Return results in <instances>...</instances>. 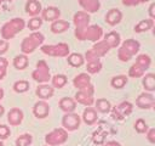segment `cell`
<instances>
[{
    "label": "cell",
    "mask_w": 155,
    "mask_h": 146,
    "mask_svg": "<svg viewBox=\"0 0 155 146\" xmlns=\"http://www.w3.org/2000/svg\"><path fill=\"white\" fill-rule=\"evenodd\" d=\"M150 63H151V60H150V57L148 55H145V54L139 55L137 57L136 63H133L131 66V68L128 71V75L131 78H139V77H142L145 73V71L150 67Z\"/></svg>",
    "instance_id": "277c9868"
},
{
    "label": "cell",
    "mask_w": 155,
    "mask_h": 146,
    "mask_svg": "<svg viewBox=\"0 0 155 146\" xmlns=\"http://www.w3.org/2000/svg\"><path fill=\"white\" fill-rule=\"evenodd\" d=\"M68 140V131L63 128H57L53 129L51 133L46 134L45 136V142L47 146H58L64 144Z\"/></svg>",
    "instance_id": "8992f818"
},
{
    "label": "cell",
    "mask_w": 155,
    "mask_h": 146,
    "mask_svg": "<svg viewBox=\"0 0 155 146\" xmlns=\"http://www.w3.org/2000/svg\"><path fill=\"white\" fill-rule=\"evenodd\" d=\"M0 146H4V144H2V141L0 140Z\"/></svg>",
    "instance_id": "681fc988"
},
{
    "label": "cell",
    "mask_w": 155,
    "mask_h": 146,
    "mask_svg": "<svg viewBox=\"0 0 155 146\" xmlns=\"http://www.w3.org/2000/svg\"><path fill=\"white\" fill-rule=\"evenodd\" d=\"M23 120V112L19 108H12L7 113V122L11 125H19Z\"/></svg>",
    "instance_id": "9a60e30c"
},
{
    "label": "cell",
    "mask_w": 155,
    "mask_h": 146,
    "mask_svg": "<svg viewBox=\"0 0 155 146\" xmlns=\"http://www.w3.org/2000/svg\"><path fill=\"white\" fill-rule=\"evenodd\" d=\"M74 101H78L79 103L90 107L93 103L94 100H93V95H90V94H86V92H82V91H78L75 94V100Z\"/></svg>",
    "instance_id": "44dd1931"
},
{
    "label": "cell",
    "mask_w": 155,
    "mask_h": 146,
    "mask_svg": "<svg viewBox=\"0 0 155 146\" xmlns=\"http://www.w3.org/2000/svg\"><path fill=\"white\" fill-rule=\"evenodd\" d=\"M73 84H74L75 88L79 89V91H82V92H86V94H90V95H93V92H94V88L91 84V78L86 73L78 74L74 78Z\"/></svg>",
    "instance_id": "ba28073f"
},
{
    "label": "cell",
    "mask_w": 155,
    "mask_h": 146,
    "mask_svg": "<svg viewBox=\"0 0 155 146\" xmlns=\"http://www.w3.org/2000/svg\"><path fill=\"white\" fill-rule=\"evenodd\" d=\"M74 24H75V36L79 40H84V34L90 24V16L85 11H79L74 15Z\"/></svg>",
    "instance_id": "5b68a950"
},
{
    "label": "cell",
    "mask_w": 155,
    "mask_h": 146,
    "mask_svg": "<svg viewBox=\"0 0 155 146\" xmlns=\"http://www.w3.org/2000/svg\"><path fill=\"white\" fill-rule=\"evenodd\" d=\"M7 64H8L7 60L0 56V80L4 79L5 75H6V68H7Z\"/></svg>",
    "instance_id": "74e56055"
},
{
    "label": "cell",
    "mask_w": 155,
    "mask_h": 146,
    "mask_svg": "<svg viewBox=\"0 0 155 146\" xmlns=\"http://www.w3.org/2000/svg\"><path fill=\"white\" fill-rule=\"evenodd\" d=\"M44 40H45V38H44V35L41 33L34 32L29 36H27V38L23 39V41L21 44V50H22V52L24 55L31 54V52L35 51V49L38 46H40L44 43Z\"/></svg>",
    "instance_id": "3957f363"
},
{
    "label": "cell",
    "mask_w": 155,
    "mask_h": 146,
    "mask_svg": "<svg viewBox=\"0 0 155 146\" xmlns=\"http://www.w3.org/2000/svg\"><path fill=\"white\" fill-rule=\"evenodd\" d=\"M59 107H61V109L64 111L65 113H70V112H73V111L75 109L76 103H75V101H74L73 99H70V97H63V99H61V101H59Z\"/></svg>",
    "instance_id": "7402d4cb"
},
{
    "label": "cell",
    "mask_w": 155,
    "mask_h": 146,
    "mask_svg": "<svg viewBox=\"0 0 155 146\" xmlns=\"http://www.w3.org/2000/svg\"><path fill=\"white\" fill-rule=\"evenodd\" d=\"M136 103L139 108H144V109H148V108H151L155 103V100H154V96L149 92H143L140 94L137 100H136Z\"/></svg>",
    "instance_id": "4fadbf2b"
},
{
    "label": "cell",
    "mask_w": 155,
    "mask_h": 146,
    "mask_svg": "<svg viewBox=\"0 0 155 146\" xmlns=\"http://www.w3.org/2000/svg\"><path fill=\"white\" fill-rule=\"evenodd\" d=\"M13 89L16 92H25L29 89V83L27 80H17L13 84Z\"/></svg>",
    "instance_id": "836d02e7"
},
{
    "label": "cell",
    "mask_w": 155,
    "mask_h": 146,
    "mask_svg": "<svg viewBox=\"0 0 155 146\" xmlns=\"http://www.w3.org/2000/svg\"><path fill=\"white\" fill-rule=\"evenodd\" d=\"M62 125H63V129H65L68 131L76 130L80 127V117L73 112L65 113L62 118Z\"/></svg>",
    "instance_id": "30bf717a"
},
{
    "label": "cell",
    "mask_w": 155,
    "mask_h": 146,
    "mask_svg": "<svg viewBox=\"0 0 155 146\" xmlns=\"http://www.w3.org/2000/svg\"><path fill=\"white\" fill-rule=\"evenodd\" d=\"M31 77L38 83H47L50 80V78H51L50 77V68L44 60H41L36 63V68L31 73Z\"/></svg>",
    "instance_id": "9c48e42d"
},
{
    "label": "cell",
    "mask_w": 155,
    "mask_h": 146,
    "mask_svg": "<svg viewBox=\"0 0 155 146\" xmlns=\"http://www.w3.org/2000/svg\"><path fill=\"white\" fill-rule=\"evenodd\" d=\"M41 24H42V19H41L40 17H33V18L29 19V22H28V27H29V29H31V30L39 29V28L41 27Z\"/></svg>",
    "instance_id": "8d00e7d4"
},
{
    "label": "cell",
    "mask_w": 155,
    "mask_h": 146,
    "mask_svg": "<svg viewBox=\"0 0 155 146\" xmlns=\"http://www.w3.org/2000/svg\"><path fill=\"white\" fill-rule=\"evenodd\" d=\"M4 97V90H2V88H0V100Z\"/></svg>",
    "instance_id": "7dc6e473"
},
{
    "label": "cell",
    "mask_w": 155,
    "mask_h": 146,
    "mask_svg": "<svg viewBox=\"0 0 155 146\" xmlns=\"http://www.w3.org/2000/svg\"><path fill=\"white\" fill-rule=\"evenodd\" d=\"M61 16V11L54 6H48L45 10H42V18L45 21H56Z\"/></svg>",
    "instance_id": "e0dca14e"
},
{
    "label": "cell",
    "mask_w": 155,
    "mask_h": 146,
    "mask_svg": "<svg viewBox=\"0 0 155 146\" xmlns=\"http://www.w3.org/2000/svg\"><path fill=\"white\" fill-rule=\"evenodd\" d=\"M85 62V58L81 54H70L68 56V63L73 67H80Z\"/></svg>",
    "instance_id": "83f0119b"
},
{
    "label": "cell",
    "mask_w": 155,
    "mask_h": 146,
    "mask_svg": "<svg viewBox=\"0 0 155 146\" xmlns=\"http://www.w3.org/2000/svg\"><path fill=\"white\" fill-rule=\"evenodd\" d=\"M4 1H13V0H0V4L4 2Z\"/></svg>",
    "instance_id": "c3c4849f"
},
{
    "label": "cell",
    "mask_w": 155,
    "mask_h": 146,
    "mask_svg": "<svg viewBox=\"0 0 155 146\" xmlns=\"http://www.w3.org/2000/svg\"><path fill=\"white\" fill-rule=\"evenodd\" d=\"M41 51L48 56L65 57L69 55V46L65 43H59L56 45H44L41 46Z\"/></svg>",
    "instance_id": "52a82bcc"
},
{
    "label": "cell",
    "mask_w": 155,
    "mask_h": 146,
    "mask_svg": "<svg viewBox=\"0 0 155 146\" xmlns=\"http://www.w3.org/2000/svg\"><path fill=\"white\" fill-rule=\"evenodd\" d=\"M147 1H148V0H122V4H124L125 6H136V5L147 2Z\"/></svg>",
    "instance_id": "60d3db41"
},
{
    "label": "cell",
    "mask_w": 155,
    "mask_h": 146,
    "mask_svg": "<svg viewBox=\"0 0 155 146\" xmlns=\"http://www.w3.org/2000/svg\"><path fill=\"white\" fill-rule=\"evenodd\" d=\"M7 49H8V43H7L6 40L1 39V40H0V56L4 55V54L7 51Z\"/></svg>",
    "instance_id": "b9f144b4"
},
{
    "label": "cell",
    "mask_w": 155,
    "mask_h": 146,
    "mask_svg": "<svg viewBox=\"0 0 155 146\" xmlns=\"http://www.w3.org/2000/svg\"><path fill=\"white\" fill-rule=\"evenodd\" d=\"M69 22L67 21H63V19H56L52 22L51 24V30L53 33H63L65 32L68 28H69Z\"/></svg>",
    "instance_id": "cb8c5ba5"
},
{
    "label": "cell",
    "mask_w": 155,
    "mask_h": 146,
    "mask_svg": "<svg viewBox=\"0 0 155 146\" xmlns=\"http://www.w3.org/2000/svg\"><path fill=\"white\" fill-rule=\"evenodd\" d=\"M148 135H147V137H148V140L151 142V144H154L155 142V129L154 128H151V129H148Z\"/></svg>",
    "instance_id": "7bdbcfd3"
},
{
    "label": "cell",
    "mask_w": 155,
    "mask_h": 146,
    "mask_svg": "<svg viewBox=\"0 0 155 146\" xmlns=\"http://www.w3.org/2000/svg\"><path fill=\"white\" fill-rule=\"evenodd\" d=\"M134 129H136V131L139 133V134L147 133V131H148V124L145 123L144 119L139 118V119H137L136 123H134Z\"/></svg>",
    "instance_id": "e575fe53"
},
{
    "label": "cell",
    "mask_w": 155,
    "mask_h": 146,
    "mask_svg": "<svg viewBox=\"0 0 155 146\" xmlns=\"http://www.w3.org/2000/svg\"><path fill=\"white\" fill-rule=\"evenodd\" d=\"M105 146H121L117 141H108L107 144H105Z\"/></svg>",
    "instance_id": "f6af8a7d"
},
{
    "label": "cell",
    "mask_w": 155,
    "mask_h": 146,
    "mask_svg": "<svg viewBox=\"0 0 155 146\" xmlns=\"http://www.w3.org/2000/svg\"><path fill=\"white\" fill-rule=\"evenodd\" d=\"M103 30L99 26H88L85 34H84V40H91V41H98L102 38Z\"/></svg>",
    "instance_id": "7c38bea8"
},
{
    "label": "cell",
    "mask_w": 155,
    "mask_h": 146,
    "mask_svg": "<svg viewBox=\"0 0 155 146\" xmlns=\"http://www.w3.org/2000/svg\"><path fill=\"white\" fill-rule=\"evenodd\" d=\"M82 119H84V122L87 125H92L97 120V112H96V109L92 108V107L85 108L84 114H82Z\"/></svg>",
    "instance_id": "603a6c76"
},
{
    "label": "cell",
    "mask_w": 155,
    "mask_h": 146,
    "mask_svg": "<svg viewBox=\"0 0 155 146\" xmlns=\"http://www.w3.org/2000/svg\"><path fill=\"white\" fill-rule=\"evenodd\" d=\"M104 137H105V133L102 130V129H99V130H97L94 134H93V141H94V144H102L103 141H104Z\"/></svg>",
    "instance_id": "f35d334b"
},
{
    "label": "cell",
    "mask_w": 155,
    "mask_h": 146,
    "mask_svg": "<svg viewBox=\"0 0 155 146\" xmlns=\"http://www.w3.org/2000/svg\"><path fill=\"white\" fill-rule=\"evenodd\" d=\"M140 47L139 41L134 40V39H127L122 43V45L120 46L119 51H117V57L120 61L122 62H127L132 56H134Z\"/></svg>",
    "instance_id": "7a4b0ae2"
},
{
    "label": "cell",
    "mask_w": 155,
    "mask_h": 146,
    "mask_svg": "<svg viewBox=\"0 0 155 146\" xmlns=\"http://www.w3.org/2000/svg\"><path fill=\"white\" fill-rule=\"evenodd\" d=\"M132 108H133V106H132L131 102L124 101V102H121V103H119L117 106H115V107L111 108V109H113V117H114L115 119L121 120V119H124L125 117H127L128 114H131Z\"/></svg>",
    "instance_id": "8fae6325"
},
{
    "label": "cell",
    "mask_w": 155,
    "mask_h": 146,
    "mask_svg": "<svg viewBox=\"0 0 155 146\" xmlns=\"http://www.w3.org/2000/svg\"><path fill=\"white\" fill-rule=\"evenodd\" d=\"M149 15H150V18L153 19L155 17V4H151L150 7H149Z\"/></svg>",
    "instance_id": "ee69618b"
},
{
    "label": "cell",
    "mask_w": 155,
    "mask_h": 146,
    "mask_svg": "<svg viewBox=\"0 0 155 146\" xmlns=\"http://www.w3.org/2000/svg\"><path fill=\"white\" fill-rule=\"evenodd\" d=\"M33 113L35 117L38 118H45L48 116L50 113V106L47 102H45L44 100L42 101H38L34 107H33Z\"/></svg>",
    "instance_id": "5bb4252c"
},
{
    "label": "cell",
    "mask_w": 155,
    "mask_h": 146,
    "mask_svg": "<svg viewBox=\"0 0 155 146\" xmlns=\"http://www.w3.org/2000/svg\"><path fill=\"white\" fill-rule=\"evenodd\" d=\"M96 107L102 113H108L111 111V105L107 99H98L96 101Z\"/></svg>",
    "instance_id": "f546056e"
},
{
    "label": "cell",
    "mask_w": 155,
    "mask_h": 146,
    "mask_svg": "<svg viewBox=\"0 0 155 146\" xmlns=\"http://www.w3.org/2000/svg\"><path fill=\"white\" fill-rule=\"evenodd\" d=\"M24 21L22 18H12L8 22H6L2 27H1V36L4 40H8L12 39L17 33L22 32L24 29Z\"/></svg>",
    "instance_id": "6da1fadb"
},
{
    "label": "cell",
    "mask_w": 155,
    "mask_h": 146,
    "mask_svg": "<svg viewBox=\"0 0 155 146\" xmlns=\"http://www.w3.org/2000/svg\"><path fill=\"white\" fill-rule=\"evenodd\" d=\"M53 92H54L53 88H52L51 85H48V84L39 85L38 89H36V95H38L40 99H42V100H47V99L52 97Z\"/></svg>",
    "instance_id": "ac0fdd59"
},
{
    "label": "cell",
    "mask_w": 155,
    "mask_h": 146,
    "mask_svg": "<svg viewBox=\"0 0 155 146\" xmlns=\"http://www.w3.org/2000/svg\"><path fill=\"white\" fill-rule=\"evenodd\" d=\"M80 6L86 12H96L99 10V0H79Z\"/></svg>",
    "instance_id": "d6986e66"
},
{
    "label": "cell",
    "mask_w": 155,
    "mask_h": 146,
    "mask_svg": "<svg viewBox=\"0 0 155 146\" xmlns=\"http://www.w3.org/2000/svg\"><path fill=\"white\" fill-rule=\"evenodd\" d=\"M143 86L148 91H154L155 90V75L153 73H148L143 78Z\"/></svg>",
    "instance_id": "484cf974"
},
{
    "label": "cell",
    "mask_w": 155,
    "mask_h": 146,
    "mask_svg": "<svg viewBox=\"0 0 155 146\" xmlns=\"http://www.w3.org/2000/svg\"><path fill=\"white\" fill-rule=\"evenodd\" d=\"M67 84V77L64 74H56L53 78H52V86L53 88H63L64 85Z\"/></svg>",
    "instance_id": "1f68e13d"
},
{
    "label": "cell",
    "mask_w": 155,
    "mask_h": 146,
    "mask_svg": "<svg viewBox=\"0 0 155 146\" xmlns=\"http://www.w3.org/2000/svg\"><path fill=\"white\" fill-rule=\"evenodd\" d=\"M126 83H127V77L126 75H116L110 82L111 86L115 88V89H122L126 85Z\"/></svg>",
    "instance_id": "4dcf8cb0"
},
{
    "label": "cell",
    "mask_w": 155,
    "mask_h": 146,
    "mask_svg": "<svg viewBox=\"0 0 155 146\" xmlns=\"http://www.w3.org/2000/svg\"><path fill=\"white\" fill-rule=\"evenodd\" d=\"M102 69V63L101 61H94V62H87V72L91 74L98 73Z\"/></svg>",
    "instance_id": "d590c367"
},
{
    "label": "cell",
    "mask_w": 155,
    "mask_h": 146,
    "mask_svg": "<svg viewBox=\"0 0 155 146\" xmlns=\"http://www.w3.org/2000/svg\"><path fill=\"white\" fill-rule=\"evenodd\" d=\"M25 11L28 15L35 17L41 12V4L38 0H28V2L25 4Z\"/></svg>",
    "instance_id": "ffe728a7"
},
{
    "label": "cell",
    "mask_w": 155,
    "mask_h": 146,
    "mask_svg": "<svg viewBox=\"0 0 155 146\" xmlns=\"http://www.w3.org/2000/svg\"><path fill=\"white\" fill-rule=\"evenodd\" d=\"M103 40L110 46V49L116 47V46L120 44V34L116 33V32H110V33H108V34L104 36Z\"/></svg>",
    "instance_id": "d4e9b609"
},
{
    "label": "cell",
    "mask_w": 155,
    "mask_h": 146,
    "mask_svg": "<svg viewBox=\"0 0 155 146\" xmlns=\"http://www.w3.org/2000/svg\"><path fill=\"white\" fill-rule=\"evenodd\" d=\"M4 112H5V108H4V107H2L1 105H0V117H1L2 114H4Z\"/></svg>",
    "instance_id": "bcb514c9"
},
{
    "label": "cell",
    "mask_w": 155,
    "mask_h": 146,
    "mask_svg": "<svg viewBox=\"0 0 155 146\" xmlns=\"http://www.w3.org/2000/svg\"><path fill=\"white\" fill-rule=\"evenodd\" d=\"M121 18H122V13H121V11L117 10V9H111V10H109V11L107 12V15H105V22H107L108 24H110V26L117 24V23L121 21Z\"/></svg>",
    "instance_id": "2e32d148"
},
{
    "label": "cell",
    "mask_w": 155,
    "mask_h": 146,
    "mask_svg": "<svg viewBox=\"0 0 155 146\" xmlns=\"http://www.w3.org/2000/svg\"><path fill=\"white\" fill-rule=\"evenodd\" d=\"M13 66L17 68V69H24L27 68L28 66V57L27 55H17L15 58H13Z\"/></svg>",
    "instance_id": "f1b7e54d"
},
{
    "label": "cell",
    "mask_w": 155,
    "mask_h": 146,
    "mask_svg": "<svg viewBox=\"0 0 155 146\" xmlns=\"http://www.w3.org/2000/svg\"><path fill=\"white\" fill-rule=\"evenodd\" d=\"M31 135L30 134H23L16 139V146H29L31 144Z\"/></svg>",
    "instance_id": "d6a6232c"
},
{
    "label": "cell",
    "mask_w": 155,
    "mask_h": 146,
    "mask_svg": "<svg viewBox=\"0 0 155 146\" xmlns=\"http://www.w3.org/2000/svg\"><path fill=\"white\" fill-rule=\"evenodd\" d=\"M46 146H47V145H46Z\"/></svg>",
    "instance_id": "f907efd6"
},
{
    "label": "cell",
    "mask_w": 155,
    "mask_h": 146,
    "mask_svg": "<svg viewBox=\"0 0 155 146\" xmlns=\"http://www.w3.org/2000/svg\"><path fill=\"white\" fill-rule=\"evenodd\" d=\"M11 131H10V128L4 125V124H0V140H4V139H7L10 136Z\"/></svg>",
    "instance_id": "ab89813d"
},
{
    "label": "cell",
    "mask_w": 155,
    "mask_h": 146,
    "mask_svg": "<svg viewBox=\"0 0 155 146\" xmlns=\"http://www.w3.org/2000/svg\"><path fill=\"white\" fill-rule=\"evenodd\" d=\"M154 24V21L151 18H148V19H142L136 27H134V32L136 33H142V32H147L149 30Z\"/></svg>",
    "instance_id": "4316f807"
}]
</instances>
